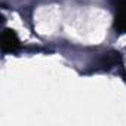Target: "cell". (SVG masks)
Listing matches in <instances>:
<instances>
[{
    "instance_id": "obj_1",
    "label": "cell",
    "mask_w": 126,
    "mask_h": 126,
    "mask_svg": "<svg viewBox=\"0 0 126 126\" xmlns=\"http://www.w3.org/2000/svg\"><path fill=\"white\" fill-rule=\"evenodd\" d=\"M0 45H2V52L3 53H15L21 47V40H19V37H18V34H16L15 30L5 28L2 31Z\"/></svg>"
},
{
    "instance_id": "obj_2",
    "label": "cell",
    "mask_w": 126,
    "mask_h": 126,
    "mask_svg": "<svg viewBox=\"0 0 126 126\" xmlns=\"http://www.w3.org/2000/svg\"><path fill=\"white\" fill-rule=\"evenodd\" d=\"M113 28L119 34L126 33V0H117L116 2V14H114Z\"/></svg>"
}]
</instances>
